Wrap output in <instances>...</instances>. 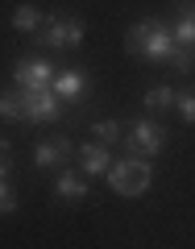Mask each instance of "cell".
Masks as SVG:
<instances>
[{
	"mask_svg": "<svg viewBox=\"0 0 195 249\" xmlns=\"http://www.w3.org/2000/svg\"><path fill=\"white\" fill-rule=\"evenodd\" d=\"M124 46L133 54H142V58H150V62H170V54H175V34H170L158 17H145V21H137V25L129 29Z\"/></svg>",
	"mask_w": 195,
	"mask_h": 249,
	"instance_id": "1",
	"label": "cell"
},
{
	"mask_svg": "<svg viewBox=\"0 0 195 249\" xmlns=\"http://www.w3.org/2000/svg\"><path fill=\"white\" fill-rule=\"evenodd\" d=\"M150 178H154V170H150L145 158H121V162H112V170H108V187H112L116 196H129V199L145 196Z\"/></svg>",
	"mask_w": 195,
	"mask_h": 249,
	"instance_id": "2",
	"label": "cell"
},
{
	"mask_svg": "<svg viewBox=\"0 0 195 249\" xmlns=\"http://www.w3.org/2000/svg\"><path fill=\"white\" fill-rule=\"evenodd\" d=\"M162 145H166V133H162V124H154V121H133V129L124 137L129 158H154V154H162Z\"/></svg>",
	"mask_w": 195,
	"mask_h": 249,
	"instance_id": "3",
	"label": "cell"
},
{
	"mask_svg": "<svg viewBox=\"0 0 195 249\" xmlns=\"http://www.w3.org/2000/svg\"><path fill=\"white\" fill-rule=\"evenodd\" d=\"M37 37H42V46H54V50L67 46V50H71V46L83 42V21L75 17V13H58V17L46 21V29H42Z\"/></svg>",
	"mask_w": 195,
	"mask_h": 249,
	"instance_id": "4",
	"label": "cell"
},
{
	"mask_svg": "<svg viewBox=\"0 0 195 249\" xmlns=\"http://www.w3.org/2000/svg\"><path fill=\"white\" fill-rule=\"evenodd\" d=\"M13 79H17L21 91H42L54 83V67L46 58H34V54H25V58L13 62Z\"/></svg>",
	"mask_w": 195,
	"mask_h": 249,
	"instance_id": "5",
	"label": "cell"
},
{
	"mask_svg": "<svg viewBox=\"0 0 195 249\" xmlns=\"http://www.w3.org/2000/svg\"><path fill=\"white\" fill-rule=\"evenodd\" d=\"M50 91L62 100V104H83V96H88V75L83 71H54V83H50Z\"/></svg>",
	"mask_w": 195,
	"mask_h": 249,
	"instance_id": "6",
	"label": "cell"
},
{
	"mask_svg": "<svg viewBox=\"0 0 195 249\" xmlns=\"http://www.w3.org/2000/svg\"><path fill=\"white\" fill-rule=\"evenodd\" d=\"M58 116H62V100L50 88L25 91V121H58Z\"/></svg>",
	"mask_w": 195,
	"mask_h": 249,
	"instance_id": "7",
	"label": "cell"
},
{
	"mask_svg": "<svg viewBox=\"0 0 195 249\" xmlns=\"http://www.w3.org/2000/svg\"><path fill=\"white\" fill-rule=\"evenodd\" d=\"M170 34H175L178 50H195V0H178L175 4V25H170Z\"/></svg>",
	"mask_w": 195,
	"mask_h": 249,
	"instance_id": "8",
	"label": "cell"
},
{
	"mask_svg": "<svg viewBox=\"0 0 195 249\" xmlns=\"http://www.w3.org/2000/svg\"><path fill=\"white\" fill-rule=\"evenodd\" d=\"M75 154V142L67 133L62 137H50V142H42L34 150V166H42V170H54V166H62V158H71Z\"/></svg>",
	"mask_w": 195,
	"mask_h": 249,
	"instance_id": "9",
	"label": "cell"
},
{
	"mask_svg": "<svg viewBox=\"0 0 195 249\" xmlns=\"http://www.w3.org/2000/svg\"><path fill=\"white\" fill-rule=\"evenodd\" d=\"M75 154H79V170H83V175H108V170H112V150L100 145V142L79 145Z\"/></svg>",
	"mask_w": 195,
	"mask_h": 249,
	"instance_id": "10",
	"label": "cell"
},
{
	"mask_svg": "<svg viewBox=\"0 0 195 249\" xmlns=\"http://www.w3.org/2000/svg\"><path fill=\"white\" fill-rule=\"evenodd\" d=\"M54 196H58L62 204H83V199H88V183H83L75 170H58V178H54Z\"/></svg>",
	"mask_w": 195,
	"mask_h": 249,
	"instance_id": "11",
	"label": "cell"
},
{
	"mask_svg": "<svg viewBox=\"0 0 195 249\" xmlns=\"http://www.w3.org/2000/svg\"><path fill=\"white\" fill-rule=\"evenodd\" d=\"M0 116H9V121H25V91H21V88L0 91Z\"/></svg>",
	"mask_w": 195,
	"mask_h": 249,
	"instance_id": "12",
	"label": "cell"
},
{
	"mask_svg": "<svg viewBox=\"0 0 195 249\" xmlns=\"http://www.w3.org/2000/svg\"><path fill=\"white\" fill-rule=\"evenodd\" d=\"M42 25H46V17L37 9H29V4H21L13 13V29H21V34H42Z\"/></svg>",
	"mask_w": 195,
	"mask_h": 249,
	"instance_id": "13",
	"label": "cell"
},
{
	"mask_svg": "<svg viewBox=\"0 0 195 249\" xmlns=\"http://www.w3.org/2000/svg\"><path fill=\"white\" fill-rule=\"evenodd\" d=\"M175 100H178V91H175V88H166V83H158V88H150V91L142 96V104L150 108V112H162V108H170Z\"/></svg>",
	"mask_w": 195,
	"mask_h": 249,
	"instance_id": "14",
	"label": "cell"
},
{
	"mask_svg": "<svg viewBox=\"0 0 195 249\" xmlns=\"http://www.w3.org/2000/svg\"><path fill=\"white\" fill-rule=\"evenodd\" d=\"M91 133H96V142H100V145H108V150H112V145L121 142V121L104 116V121H96V124H91Z\"/></svg>",
	"mask_w": 195,
	"mask_h": 249,
	"instance_id": "15",
	"label": "cell"
},
{
	"mask_svg": "<svg viewBox=\"0 0 195 249\" xmlns=\"http://www.w3.org/2000/svg\"><path fill=\"white\" fill-rule=\"evenodd\" d=\"M170 67H175L178 75H191V71H195V50H178V46H175V54H170Z\"/></svg>",
	"mask_w": 195,
	"mask_h": 249,
	"instance_id": "16",
	"label": "cell"
},
{
	"mask_svg": "<svg viewBox=\"0 0 195 249\" xmlns=\"http://www.w3.org/2000/svg\"><path fill=\"white\" fill-rule=\"evenodd\" d=\"M175 108L183 112V121H187V124H195V91H178Z\"/></svg>",
	"mask_w": 195,
	"mask_h": 249,
	"instance_id": "17",
	"label": "cell"
},
{
	"mask_svg": "<svg viewBox=\"0 0 195 249\" xmlns=\"http://www.w3.org/2000/svg\"><path fill=\"white\" fill-rule=\"evenodd\" d=\"M9 212H17V196H13L9 178H0V216H9Z\"/></svg>",
	"mask_w": 195,
	"mask_h": 249,
	"instance_id": "18",
	"label": "cell"
},
{
	"mask_svg": "<svg viewBox=\"0 0 195 249\" xmlns=\"http://www.w3.org/2000/svg\"><path fill=\"white\" fill-rule=\"evenodd\" d=\"M13 175V158H9V142L0 137V178H9Z\"/></svg>",
	"mask_w": 195,
	"mask_h": 249,
	"instance_id": "19",
	"label": "cell"
}]
</instances>
